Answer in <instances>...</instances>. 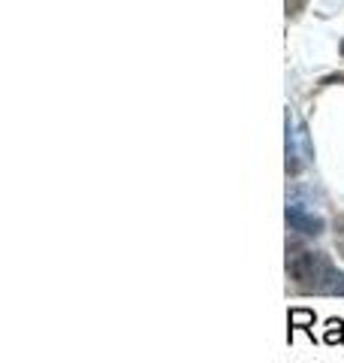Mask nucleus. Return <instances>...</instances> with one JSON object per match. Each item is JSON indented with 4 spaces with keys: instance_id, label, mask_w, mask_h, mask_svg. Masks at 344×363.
<instances>
[{
    "instance_id": "obj_1",
    "label": "nucleus",
    "mask_w": 344,
    "mask_h": 363,
    "mask_svg": "<svg viewBox=\"0 0 344 363\" xmlns=\"http://www.w3.org/2000/svg\"><path fill=\"white\" fill-rule=\"evenodd\" d=\"M287 276L308 294L344 297V272L323 252H287Z\"/></svg>"
},
{
    "instance_id": "obj_2",
    "label": "nucleus",
    "mask_w": 344,
    "mask_h": 363,
    "mask_svg": "<svg viewBox=\"0 0 344 363\" xmlns=\"http://www.w3.org/2000/svg\"><path fill=\"white\" fill-rule=\"evenodd\" d=\"M284 149H287V176H299L302 169L314 161V145H311V136H308V128L287 109V140H284Z\"/></svg>"
},
{
    "instance_id": "obj_3",
    "label": "nucleus",
    "mask_w": 344,
    "mask_h": 363,
    "mask_svg": "<svg viewBox=\"0 0 344 363\" xmlns=\"http://www.w3.org/2000/svg\"><path fill=\"white\" fill-rule=\"evenodd\" d=\"M287 224H290V230L302 233V236H320L323 233V218L320 215H314L311 209H305V203L299 200H287Z\"/></svg>"
},
{
    "instance_id": "obj_4",
    "label": "nucleus",
    "mask_w": 344,
    "mask_h": 363,
    "mask_svg": "<svg viewBox=\"0 0 344 363\" xmlns=\"http://www.w3.org/2000/svg\"><path fill=\"white\" fill-rule=\"evenodd\" d=\"M314 321H317V315L311 312V309H290V315H287V324H290V336H293V330H305L308 336L314 339ZM287 336V339H290Z\"/></svg>"
},
{
    "instance_id": "obj_5",
    "label": "nucleus",
    "mask_w": 344,
    "mask_h": 363,
    "mask_svg": "<svg viewBox=\"0 0 344 363\" xmlns=\"http://www.w3.org/2000/svg\"><path fill=\"white\" fill-rule=\"evenodd\" d=\"M323 342L326 345H341L344 342V321H341V318H329V321H326Z\"/></svg>"
},
{
    "instance_id": "obj_6",
    "label": "nucleus",
    "mask_w": 344,
    "mask_h": 363,
    "mask_svg": "<svg viewBox=\"0 0 344 363\" xmlns=\"http://www.w3.org/2000/svg\"><path fill=\"white\" fill-rule=\"evenodd\" d=\"M284 4H287V16H299L302 6H305V0H284Z\"/></svg>"
},
{
    "instance_id": "obj_7",
    "label": "nucleus",
    "mask_w": 344,
    "mask_h": 363,
    "mask_svg": "<svg viewBox=\"0 0 344 363\" xmlns=\"http://www.w3.org/2000/svg\"><path fill=\"white\" fill-rule=\"evenodd\" d=\"M336 245H338V255L344 257V221H338L336 227Z\"/></svg>"
}]
</instances>
